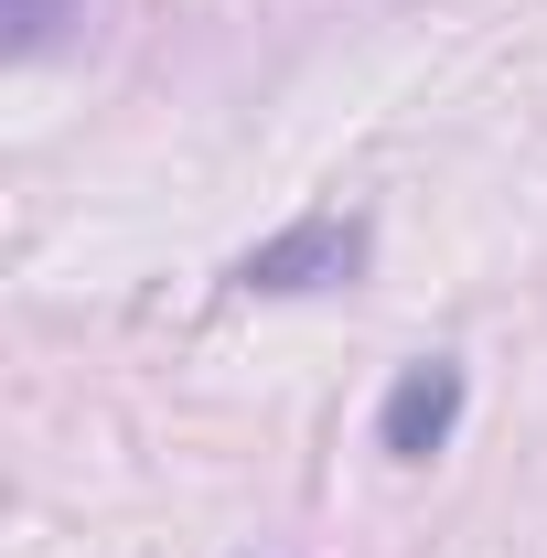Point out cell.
Wrapping results in <instances>:
<instances>
[{
    "label": "cell",
    "mask_w": 547,
    "mask_h": 558,
    "mask_svg": "<svg viewBox=\"0 0 547 558\" xmlns=\"http://www.w3.org/2000/svg\"><path fill=\"white\" fill-rule=\"evenodd\" d=\"M365 269V226H354V215H301V226H279L269 247H247V290H279V301H290V290H333V279H354Z\"/></svg>",
    "instance_id": "cell-1"
},
{
    "label": "cell",
    "mask_w": 547,
    "mask_h": 558,
    "mask_svg": "<svg viewBox=\"0 0 547 558\" xmlns=\"http://www.w3.org/2000/svg\"><path fill=\"white\" fill-rule=\"evenodd\" d=\"M451 429H462V365H451V354H418L409 376L387 387V409H376V440H387L398 462H429Z\"/></svg>",
    "instance_id": "cell-2"
},
{
    "label": "cell",
    "mask_w": 547,
    "mask_h": 558,
    "mask_svg": "<svg viewBox=\"0 0 547 558\" xmlns=\"http://www.w3.org/2000/svg\"><path fill=\"white\" fill-rule=\"evenodd\" d=\"M54 11H65V0H11V44H22V54H33V44H44V33H54Z\"/></svg>",
    "instance_id": "cell-3"
}]
</instances>
